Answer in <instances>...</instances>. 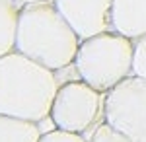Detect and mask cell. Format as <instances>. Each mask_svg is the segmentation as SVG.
I'll use <instances>...</instances> for the list:
<instances>
[{
	"mask_svg": "<svg viewBox=\"0 0 146 142\" xmlns=\"http://www.w3.org/2000/svg\"><path fill=\"white\" fill-rule=\"evenodd\" d=\"M103 101L105 94L98 92L84 80H70L60 84L49 117L58 131L84 134L103 113Z\"/></svg>",
	"mask_w": 146,
	"mask_h": 142,
	"instance_id": "obj_4",
	"label": "cell"
},
{
	"mask_svg": "<svg viewBox=\"0 0 146 142\" xmlns=\"http://www.w3.org/2000/svg\"><path fill=\"white\" fill-rule=\"evenodd\" d=\"M20 8L22 6L14 0H0V56L16 51Z\"/></svg>",
	"mask_w": 146,
	"mask_h": 142,
	"instance_id": "obj_9",
	"label": "cell"
},
{
	"mask_svg": "<svg viewBox=\"0 0 146 142\" xmlns=\"http://www.w3.org/2000/svg\"><path fill=\"white\" fill-rule=\"evenodd\" d=\"M80 41L53 0L23 4L20 8L16 51L31 60L58 72L74 64Z\"/></svg>",
	"mask_w": 146,
	"mask_h": 142,
	"instance_id": "obj_2",
	"label": "cell"
},
{
	"mask_svg": "<svg viewBox=\"0 0 146 142\" xmlns=\"http://www.w3.org/2000/svg\"><path fill=\"white\" fill-rule=\"evenodd\" d=\"M14 2H18L20 6H23V4H33V2H45V0H14Z\"/></svg>",
	"mask_w": 146,
	"mask_h": 142,
	"instance_id": "obj_13",
	"label": "cell"
},
{
	"mask_svg": "<svg viewBox=\"0 0 146 142\" xmlns=\"http://www.w3.org/2000/svg\"><path fill=\"white\" fill-rule=\"evenodd\" d=\"M103 121L127 136L146 142V78L133 74L109 90L103 101Z\"/></svg>",
	"mask_w": 146,
	"mask_h": 142,
	"instance_id": "obj_5",
	"label": "cell"
},
{
	"mask_svg": "<svg viewBox=\"0 0 146 142\" xmlns=\"http://www.w3.org/2000/svg\"><path fill=\"white\" fill-rule=\"evenodd\" d=\"M111 29L133 41L146 35V0H113Z\"/></svg>",
	"mask_w": 146,
	"mask_h": 142,
	"instance_id": "obj_7",
	"label": "cell"
},
{
	"mask_svg": "<svg viewBox=\"0 0 146 142\" xmlns=\"http://www.w3.org/2000/svg\"><path fill=\"white\" fill-rule=\"evenodd\" d=\"M55 70L12 51L0 56V113L25 121H43L58 92Z\"/></svg>",
	"mask_w": 146,
	"mask_h": 142,
	"instance_id": "obj_1",
	"label": "cell"
},
{
	"mask_svg": "<svg viewBox=\"0 0 146 142\" xmlns=\"http://www.w3.org/2000/svg\"><path fill=\"white\" fill-rule=\"evenodd\" d=\"M53 4L80 39L111 29L113 0H53Z\"/></svg>",
	"mask_w": 146,
	"mask_h": 142,
	"instance_id": "obj_6",
	"label": "cell"
},
{
	"mask_svg": "<svg viewBox=\"0 0 146 142\" xmlns=\"http://www.w3.org/2000/svg\"><path fill=\"white\" fill-rule=\"evenodd\" d=\"M133 60L135 41L109 29L80 41L74 70L80 80L107 94L125 78L133 76Z\"/></svg>",
	"mask_w": 146,
	"mask_h": 142,
	"instance_id": "obj_3",
	"label": "cell"
},
{
	"mask_svg": "<svg viewBox=\"0 0 146 142\" xmlns=\"http://www.w3.org/2000/svg\"><path fill=\"white\" fill-rule=\"evenodd\" d=\"M90 142H140V140H135L131 136H127L123 132H119L117 129H113L109 123H98L96 129L92 132L90 136Z\"/></svg>",
	"mask_w": 146,
	"mask_h": 142,
	"instance_id": "obj_10",
	"label": "cell"
},
{
	"mask_svg": "<svg viewBox=\"0 0 146 142\" xmlns=\"http://www.w3.org/2000/svg\"><path fill=\"white\" fill-rule=\"evenodd\" d=\"M41 131L35 121H25L0 113V142H39Z\"/></svg>",
	"mask_w": 146,
	"mask_h": 142,
	"instance_id": "obj_8",
	"label": "cell"
},
{
	"mask_svg": "<svg viewBox=\"0 0 146 142\" xmlns=\"http://www.w3.org/2000/svg\"><path fill=\"white\" fill-rule=\"evenodd\" d=\"M39 142H90V138H86L84 134H74V132H64V131H49L41 136Z\"/></svg>",
	"mask_w": 146,
	"mask_h": 142,
	"instance_id": "obj_12",
	"label": "cell"
},
{
	"mask_svg": "<svg viewBox=\"0 0 146 142\" xmlns=\"http://www.w3.org/2000/svg\"><path fill=\"white\" fill-rule=\"evenodd\" d=\"M133 74L146 78V35L135 39V60H133Z\"/></svg>",
	"mask_w": 146,
	"mask_h": 142,
	"instance_id": "obj_11",
	"label": "cell"
}]
</instances>
